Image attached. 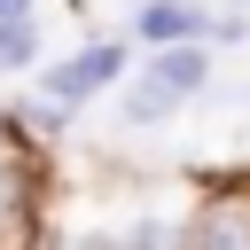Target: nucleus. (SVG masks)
Returning <instances> with one entry per match:
<instances>
[{
    "label": "nucleus",
    "instance_id": "f257e3e1",
    "mask_svg": "<svg viewBox=\"0 0 250 250\" xmlns=\"http://www.w3.org/2000/svg\"><path fill=\"white\" fill-rule=\"evenodd\" d=\"M47 219V148L0 125V250H31Z\"/></svg>",
    "mask_w": 250,
    "mask_h": 250
},
{
    "label": "nucleus",
    "instance_id": "f03ea898",
    "mask_svg": "<svg viewBox=\"0 0 250 250\" xmlns=\"http://www.w3.org/2000/svg\"><path fill=\"white\" fill-rule=\"evenodd\" d=\"M39 94H55V102H70V109H86L102 86H117L125 78V39H86L78 55H62V62H31L23 70Z\"/></svg>",
    "mask_w": 250,
    "mask_h": 250
},
{
    "label": "nucleus",
    "instance_id": "9b49d317",
    "mask_svg": "<svg viewBox=\"0 0 250 250\" xmlns=\"http://www.w3.org/2000/svg\"><path fill=\"white\" fill-rule=\"evenodd\" d=\"M0 125H8V102H0Z\"/></svg>",
    "mask_w": 250,
    "mask_h": 250
},
{
    "label": "nucleus",
    "instance_id": "6e6552de",
    "mask_svg": "<svg viewBox=\"0 0 250 250\" xmlns=\"http://www.w3.org/2000/svg\"><path fill=\"white\" fill-rule=\"evenodd\" d=\"M172 109H180V102H172L164 86H148V78H133V86H125V125H164Z\"/></svg>",
    "mask_w": 250,
    "mask_h": 250
},
{
    "label": "nucleus",
    "instance_id": "1a4fd4ad",
    "mask_svg": "<svg viewBox=\"0 0 250 250\" xmlns=\"http://www.w3.org/2000/svg\"><path fill=\"white\" fill-rule=\"evenodd\" d=\"M109 250H180V227H164V219H133Z\"/></svg>",
    "mask_w": 250,
    "mask_h": 250
},
{
    "label": "nucleus",
    "instance_id": "423d86ee",
    "mask_svg": "<svg viewBox=\"0 0 250 250\" xmlns=\"http://www.w3.org/2000/svg\"><path fill=\"white\" fill-rule=\"evenodd\" d=\"M8 125H16V133H23V141H39V148H55V141H62V133H70V125H78V109H70V102H55V94H39V86H31V94H23V102H8Z\"/></svg>",
    "mask_w": 250,
    "mask_h": 250
},
{
    "label": "nucleus",
    "instance_id": "39448f33",
    "mask_svg": "<svg viewBox=\"0 0 250 250\" xmlns=\"http://www.w3.org/2000/svg\"><path fill=\"white\" fill-rule=\"evenodd\" d=\"M203 23H211V16H203L195 0H141V8H133V39H141V47H172V39H203Z\"/></svg>",
    "mask_w": 250,
    "mask_h": 250
},
{
    "label": "nucleus",
    "instance_id": "0eeeda50",
    "mask_svg": "<svg viewBox=\"0 0 250 250\" xmlns=\"http://www.w3.org/2000/svg\"><path fill=\"white\" fill-rule=\"evenodd\" d=\"M31 62H39V16L0 23V70H31Z\"/></svg>",
    "mask_w": 250,
    "mask_h": 250
},
{
    "label": "nucleus",
    "instance_id": "7ed1b4c3",
    "mask_svg": "<svg viewBox=\"0 0 250 250\" xmlns=\"http://www.w3.org/2000/svg\"><path fill=\"white\" fill-rule=\"evenodd\" d=\"M180 250H250V188H211L195 203Z\"/></svg>",
    "mask_w": 250,
    "mask_h": 250
},
{
    "label": "nucleus",
    "instance_id": "9d476101",
    "mask_svg": "<svg viewBox=\"0 0 250 250\" xmlns=\"http://www.w3.org/2000/svg\"><path fill=\"white\" fill-rule=\"evenodd\" d=\"M39 0H0V23H16V16H31Z\"/></svg>",
    "mask_w": 250,
    "mask_h": 250
},
{
    "label": "nucleus",
    "instance_id": "20e7f679",
    "mask_svg": "<svg viewBox=\"0 0 250 250\" xmlns=\"http://www.w3.org/2000/svg\"><path fill=\"white\" fill-rule=\"evenodd\" d=\"M141 78H148V86H164L172 102H195V94L211 86V39H172V47H148Z\"/></svg>",
    "mask_w": 250,
    "mask_h": 250
}]
</instances>
